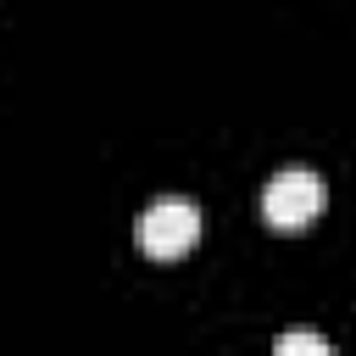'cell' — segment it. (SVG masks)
<instances>
[{
	"label": "cell",
	"mask_w": 356,
	"mask_h": 356,
	"mask_svg": "<svg viewBox=\"0 0 356 356\" xmlns=\"http://www.w3.org/2000/svg\"><path fill=\"white\" fill-rule=\"evenodd\" d=\"M278 356H328V339L323 334H284Z\"/></svg>",
	"instance_id": "obj_3"
},
{
	"label": "cell",
	"mask_w": 356,
	"mask_h": 356,
	"mask_svg": "<svg viewBox=\"0 0 356 356\" xmlns=\"http://www.w3.org/2000/svg\"><path fill=\"white\" fill-rule=\"evenodd\" d=\"M323 206H328V189H323V178L306 172V167L278 172V178L267 184V195H261V217H267V228H278V234L312 228V222L323 217Z\"/></svg>",
	"instance_id": "obj_1"
},
{
	"label": "cell",
	"mask_w": 356,
	"mask_h": 356,
	"mask_svg": "<svg viewBox=\"0 0 356 356\" xmlns=\"http://www.w3.org/2000/svg\"><path fill=\"white\" fill-rule=\"evenodd\" d=\"M200 239V211L195 200H156L145 217H139V250L150 261H178L189 256Z\"/></svg>",
	"instance_id": "obj_2"
}]
</instances>
